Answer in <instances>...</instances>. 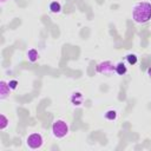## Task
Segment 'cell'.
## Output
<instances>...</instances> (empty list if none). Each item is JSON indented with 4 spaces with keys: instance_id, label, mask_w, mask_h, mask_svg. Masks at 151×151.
<instances>
[{
    "instance_id": "cell-1",
    "label": "cell",
    "mask_w": 151,
    "mask_h": 151,
    "mask_svg": "<svg viewBox=\"0 0 151 151\" xmlns=\"http://www.w3.org/2000/svg\"><path fill=\"white\" fill-rule=\"evenodd\" d=\"M151 19V4L147 1H142L132 7V20L136 24L143 25Z\"/></svg>"
},
{
    "instance_id": "cell-2",
    "label": "cell",
    "mask_w": 151,
    "mask_h": 151,
    "mask_svg": "<svg viewBox=\"0 0 151 151\" xmlns=\"http://www.w3.org/2000/svg\"><path fill=\"white\" fill-rule=\"evenodd\" d=\"M70 132V127H68V124L63 120V119H57L53 122L52 124V134L54 138H58V139H61L64 137H66Z\"/></svg>"
},
{
    "instance_id": "cell-3",
    "label": "cell",
    "mask_w": 151,
    "mask_h": 151,
    "mask_svg": "<svg viewBox=\"0 0 151 151\" xmlns=\"http://www.w3.org/2000/svg\"><path fill=\"white\" fill-rule=\"evenodd\" d=\"M44 144V138L40 133L38 132H33L31 134L27 136L26 138V145L28 146V149L31 150H37V149H40Z\"/></svg>"
},
{
    "instance_id": "cell-4",
    "label": "cell",
    "mask_w": 151,
    "mask_h": 151,
    "mask_svg": "<svg viewBox=\"0 0 151 151\" xmlns=\"http://www.w3.org/2000/svg\"><path fill=\"white\" fill-rule=\"evenodd\" d=\"M114 64L111 63L110 60H105V61H100L99 64H97L96 70L98 73L104 74V76H111L114 72Z\"/></svg>"
},
{
    "instance_id": "cell-5",
    "label": "cell",
    "mask_w": 151,
    "mask_h": 151,
    "mask_svg": "<svg viewBox=\"0 0 151 151\" xmlns=\"http://www.w3.org/2000/svg\"><path fill=\"white\" fill-rule=\"evenodd\" d=\"M83 94L80 92H73L71 96H70V101L72 103V105L74 106H80L83 104Z\"/></svg>"
},
{
    "instance_id": "cell-6",
    "label": "cell",
    "mask_w": 151,
    "mask_h": 151,
    "mask_svg": "<svg viewBox=\"0 0 151 151\" xmlns=\"http://www.w3.org/2000/svg\"><path fill=\"white\" fill-rule=\"evenodd\" d=\"M9 86H8V83H6L5 80H1L0 81V99L4 100L8 94H9Z\"/></svg>"
},
{
    "instance_id": "cell-7",
    "label": "cell",
    "mask_w": 151,
    "mask_h": 151,
    "mask_svg": "<svg viewBox=\"0 0 151 151\" xmlns=\"http://www.w3.org/2000/svg\"><path fill=\"white\" fill-rule=\"evenodd\" d=\"M114 72L118 74V76H125L126 74V72H127V67H126V65L124 64V63H118V64H116V66H114Z\"/></svg>"
},
{
    "instance_id": "cell-8",
    "label": "cell",
    "mask_w": 151,
    "mask_h": 151,
    "mask_svg": "<svg viewBox=\"0 0 151 151\" xmlns=\"http://www.w3.org/2000/svg\"><path fill=\"white\" fill-rule=\"evenodd\" d=\"M26 55H27V58H28V60H29L31 63L37 61L38 58H39V53H38V51H37L35 48H29V50L27 51Z\"/></svg>"
},
{
    "instance_id": "cell-9",
    "label": "cell",
    "mask_w": 151,
    "mask_h": 151,
    "mask_svg": "<svg viewBox=\"0 0 151 151\" xmlns=\"http://www.w3.org/2000/svg\"><path fill=\"white\" fill-rule=\"evenodd\" d=\"M50 12H51V13H54V14L60 13V12H61V5H60V2H58V1H52V2L50 4Z\"/></svg>"
},
{
    "instance_id": "cell-10",
    "label": "cell",
    "mask_w": 151,
    "mask_h": 151,
    "mask_svg": "<svg viewBox=\"0 0 151 151\" xmlns=\"http://www.w3.org/2000/svg\"><path fill=\"white\" fill-rule=\"evenodd\" d=\"M8 125H9V119L4 113H1V116H0V130H2V131L6 130Z\"/></svg>"
},
{
    "instance_id": "cell-11",
    "label": "cell",
    "mask_w": 151,
    "mask_h": 151,
    "mask_svg": "<svg viewBox=\"0 0 151 151\" xmlns=\"http://www.w3.org/2000/svg\"><path fill=\"white\" fill-rule=\"evenodd\" d=\"M105 118L107 119V120H116V118H117V112L114 111V110H109V111H106L105 112Z\"/></svg>"
},
{
    "instance_id": "cell-12",
    "label": "cell",
    "mask_w": 151,
    "mask_h": 151,
    "mask_svg": "<svg viewBox=\"0 0 151 151\" xmlns=\"http://www.w3.org/2000/svg\"><path fill=\"white\" fill-rule=\"evenodd\" d=\"M126 61H127L130 65H134V64H137V61H138V57H137L136 54H133V53H130V54L126 55Z\"/></svg>"
},
{
    "instance_id": "cell-13",
    "label": "cell",
    "mask_w": 151,
    "mask_h": 151,
    "mask_svg": "<svg viewBox=\"0 0 151 151\" xmlns=\"http://www.w3.org/2000/svg\"><path fill=\"white\" fill-rule=\"evenodd\" d=\"M8 86H9V88H11V90H15V88L18 87V81H17L15 79L9 80V81H8Z\"/></svg>"
},
{
    "instance_id": "cell-14",
    "label": "cell",
    "mask_w": 151,
    "mask_h": 151,
    "mask_svg": "<svg viewBox=\"0 0 151 151\" xmlns=\"http://www.w3.org/2000/svg\"><path fill=\"white\" fill-rule=\"evenodd\" d=\"M146 74H147V77H149V79L151 80V66H150V67L146 70Z\"/></svg>"
},
{
    "instance_id": "cell-15",
    "label": "cell",
    "mask_w": 151,
    "mask_h": 151,
    "mask_svg": "<svg viewBox=\"0 0 151 151\" xmlns=\"http://www.w3.org/2000/svg\"><path fill=\"white\" fill-rule=\"evenodd\" d=\"M6 1H8V0H1V4H5Z\"/></svg>"
}]
</instances>
